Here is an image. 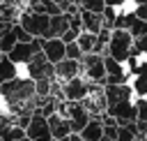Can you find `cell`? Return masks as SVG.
<instances>
[{
  "label": "cell",
  "instance_id": "obj_24",
  "mask_svg": "<svg viewBox=\"0 0 147 141\" xmlns=\"http://www.w3.org/2000/svg\"><path fill=\"white\" fill-rule=\"evenodd\" d=\"M80 7L83 9H90V12H101L106 7L103 0H80Z\"/></svg>",
  "mask_w": 147,
  "mask_h": 141
},
{
  "label": "cell",
  "instance_id": "obj_19",
  "mask_svg": "<svg viewBox=\"0 0 147 141\" xmlns=\"http://www.w3.org/2000/svg\"><path fill=\"white\" fill-rule=\"evenodd\" d=\"M94 42H96V32H90V30H80V32L76 35V44L80 46V51H83V53L92 51V49H94Z\"/></svg>",
  "mask_w": 147,
  "mask_h": 141
},
{
  "label": "cell",
  "instance_id": "obj_16",
  "mask_svg": "<svg viewBox=\"0 0 147 141\" xmlns=\"http://www.w3.org/2000/svg\"><path fill=\"white\" fill-rule=\"evenodd\" d=\"M83 136V141H99L103 136V125H101V118H94L90 116V120L85 123V127L78 132Z\"/></svg>",
  "mask_w": 147,
  "mask_h": 141
},
{
  "label": "cell",
  "instance_id": "obj_29",
  "mask_svg": "<svg viewBox=\"0 0 147 141\" xmlns=\"http://www.w3.org/2000/svg\"><path fill=\"white\" fill-rule=\"evenodd\" d=\"M51 139H53V136L46 134V136H37V139H30V141H51Z\"/></svg>",
  "mask_w": 147,
  "mask_h": 141
},
{
  "label": "cell",
  "instance_id": "obj_8",
  "mask_svg": "<svg viewBox=\"0 0 147 141\" xmlns=\"http://www.w3.org/2000/svg\"><path fill=\"white\" fill-rule=\"evenodd\" d=\"M103 97H106V106L122 102V99H133V88L129 81L124 83H103Z\"/></svg>",
  "mask_w": 147,
  "mask_h": 141
},
{
  "label": "cell",
  "instance_id": "obj_28",
  "mask_svg": "<svg viewBox=\"0 0 147 141\" xmlns=\"http://www.w3.org/2000/svg\"><path fill=\"white\" fill-rule=\"evenodd\" d=\"M106 5H110V7H117V9H122L124 5H126V0H103Z\"/></svg>",
  "mask_w": 147,
  "mask_h": 141
},
{
  "label": "cell",
  "instance_id": "obj_22",
  "mask_svg": "<svg viewBox=\"0 0 147 141\" xmlns=\"http://www.w3.org/2000/svg\"><path fill=\"white\" fill-rule=\"evenodd\" d=\"M21 136H25V129L18 127V125H9V127L0 134V141H14V139H21Z\"/></svg>",
  "mask_w": 147,
  "mask_h": 141
},
{
  "label": "cell",
  "instance_id": "obj_21",
  "mask_svg": "<svg viewBox=\"0 0 147 141\" xmlns=\"http://www.w3.org/2000/svg\"><path fill=\"white\" fill-rule=\"evenodd\" d=\"M131 55L147 58V32H145V35L133 37V42H131Z\"/></svg>",
  "mask_w": 147,
  "mask_h": 141
},
{
  "label": "cell",
  "instance_id": "obj_13",
  "mask_svg": "<svg viewBox=\"0 0 147 141\" xmlns=\"http://www.w3.org/2000/svg\"><path fill=\"white\" fill-rule=\"evenodd\" d=\"M46 134H51V132H48L46 116H41V113H34V111H32L30 123L25 125V136H28V139H37V136H46Z\"/></svg>",
  "mask_w": 147,
  "mask_h": 141
},
{
  "label": "cell",
  "instance_id": "obj_11",
  "mask_svg": "<svg viewBox=\"0 0 147 141\" xmlns=\"http://www.w3.org/2000/svg\"><path fill=\"white\" fill-rule=\"evenodd\" d=\"M46 123H48V132H51L53 139H62V136H69L71 134L69 120L64 116H60L57 111H53L51 116H46Z\"/></svg>",
  "mask_w": 147,
  "mask_h": 141
},
{
  "label": "cell",
  "instance_id": "obj_12",
  "mask_svg": "<svg viewBox=\"0 0 147 141\" xmlns=\"http://www.w3.org/2000/svg\"><path fill=\"white\" fill-rule=\"evenodd\" d=\"M41 51H44V55L55 65L57 60L64 58V42H62L60 37H46V39H41Z\"/></svg>",
  "mask_w": 147,
  "mask_h": 141
},
{
  "label": "cell",
  "instance_id": "obj_17",
  "mask_svg": "<svg viewBox=\"0 0 147 141\" xmlns=\"http://www.w3.org/2000/svg\"><path fill=\"white\" fill-rule=\"evenodd\" d=\"M18 74H21V72H18V65H16L14 60H9L7 53H2V55H0V83L14 79V76H18Z\"/></svg>",
  "mask_w": 147,
  "mask_h": 141
},
{
  "label": "cell",
  "instance_id": "obj_27",
  "mask_svg": "<svg viewBox=\"0 0 147 141\" xmlns=\"http://www.w3.org/2000/svg\"><path fill=\"white\" fill-rule=\"evenodd\" d=\"M14 23H16V18H5V16H0V35H2V32H7Z\"/></svg>",
  "mask_w": 147,
  "mask_h": 141
},
{
  "label": "cell",
  "instance_id": "obj_3",
  "mask_svg": "<svg viewBox=\"0 0 147 141\" xmlns=\"http://www.w3.org/2000/svg\"><path fill=\"white\" fill-rule=\"evenodd\" d=\"M80 106H83V109H85L90 116H94V118L103 116V113H106L103 83H94V81H87V95L80 99Z\"/></svg>",
  "mask_w": 147,
  "mask_h": 141
},
{
  "label": "cell",
  "instance_id": "obj_10",
  "mask_svg": "<svg viewBox=\"0 0 147 141\" xmlns=\"http://www.w3.org/2000/svg\"><path fill=\"white\" fill-rule=\"evenodd\" d=\"M53 74L57 81H67L76 74H80V60H71V58H62L53 65Z\"/></svg>",
  "mask_w": 147,
  "mask_h": 141
},
{
  "label": "cell",
  "instance_id": "obj_2",
  "mask_svg": "<svg viewBox=\"0 0 147 141\" xmlns=\"http://www.w3.org/2000/svg\"><path fill=\"white\" fill-rule=\"evenodd\" d=\"M80 76L85 81L94 83H106V67H103V55L87 51L80 55Z\"/></svg>",
  "mask_w": 147,
  "mask_h": 141
},
{
  "label": "cell",
  "instance_id": "obj_25",
  "mask_svg": "<svg viewBox=\"0 0 147 141\" xmlns=\"http://www.w3.org/2000/svg\"><path fill=\"white\" fill-rule=\"evenodd\" d=\"M138 18H142V21H147V2H138V5H133V9H131Z\"/></svg>",
  "mask_w": 147,
  "mask_h": 141
},
{
  "label": "cell",
  "instance_id": "obj_35",
  "mask_svg": "<svg viewBox=\"0 0 147 141\" xmlns=\"http://www.w3.org/2000/svg\"><path fill=\"white\" fill-rule=\"evenodd\" d=\"M0 55H2V53H0Z\"/></svg>",
  "mask_w": 147,
  "mask_h": 141
},
{
  "label": "cell",
  "instance_id": "obj_1",
  "mask_svg": "<svg viewBox=\"0 0 147 141\" xmlns=\"http://www.w3.org/2000/svg\"><path fill=\"white\" fill-rule=\"evenodd\" d=\"M131 32L124 30V28H110V37H108V49H106V55L119 60V62H126V58L131 55Z\"/></svg>",
  "mask_w": 147,
  "mask_h": 141
},
{
  "label": "cell",
  "instance_id": "obj_33",
  "mask_svg": "<svg viewBox=\"0 0 147 141\" xmlns=\"http://www.w3.org/2000/svg\"><path fill=\"white\" fill-rule=\"evenodd\" d=\"M14 141H30L28 136H21V139H14Z\"/></svg>",
  "mask_w": 147,
  "mask_h": 141
},
{
  "label": "cell",
  "instance_id": "obj_18",
  "mask_svg": "<svg viewBox=\"0 0 147 141\" xmlns=\"http://www.w3.org/2000/svg\"><path fill=\"white\" fill-rule=\"evenodd\" d=\"M115 141H138V129H136V120L126 123V125H117V134Z\"/></svg>",
  "mask_w": 147,
  "mask_h": 141
},
{
  "label": "cell",
  "instance_id": "obj_6",
  "mask_svg": "<svg viewBox=\"0 0 147 141\" xmlns=\"http://www.w3.org/2000/svg\"><path fill=\"white\" fill-rule=\"evenodd\" d=\"M106 113H110V116L117 120V125H126V123L138 120V113H136V104H133V99H122V102L108 104V106H106Z\"/></svg>",
  "mask_w": 147,
  "mask_h": 141
},
{
  "label": "cell",
  "instance_id": "obj_20",
  "mask_svg": "<svg viewBox=\"0 0 147 141\" xmlns=\"http://www.w3.org/2000/svg\"><path fill=\"white\" fill-rule=\"evenodd\" d=\"M16 42H18V37H16V23H14L7 32H2V35H0V53H7Z\"/></svg>",
  "mask_w": 147,
  "mask_h": 141
},
{
  "label": "cell",
  "instance_id": "obj_7",
  "mask_svg": "<svg viewBox=\"0 0 147 141\" xmlns=\"http://www.w3.org/2000/svg\"><path fill=\"white\" fill-rule=\"evenodd\" d=\"M85 95H87V81H85L80 74H76V76L62 81V97H64V99L80 102Z\"/></svg>",
  "mask_w": 147,
  "mask_h": 141
},
{
  "label": "cell",
  "instance_id": "obj_26",
  "mask_svg": "<svg viewBox=\"0 0 147 141\" xmlns=\"http://www.w3.org/2000/svg\"><path fill=\"white\" fill-rule=\"evenodd\" d=\"M76 35H78V30H74V28H67V30L60 35V39L67 44V42H74V39H76Z\"/></svg>",
  "mask_w": 147,
  "mask_h": 141
},
{
  "label": "cell",
  "instance_id": "obj_14",
  "mask_svg": "<svg viewBox=\"0 0 147 141\" xmlns=\"http://www.w3.org/2000/svg\"><path fill=\"white\" fill-rule=\"evenodd\" d=\"M131 88L136 97H147V58L140 62L138 72L131 74Z\"/></svg>",
  "mask_w": 147,
  "mask_h": 141
},
{
  "label": "cell",
  "instance_id": "obj_31",
  "mask_svg": "<svg viewBox=\"0 0 147 141\" xmlns=\"http://www.w3.org/2000/svg\"><path fill=\"white\" fill-rule=\"evenodd\" d=\"M131 5H138V2H147V0H129Z\"/></svg>",
  "mask_w": 147,
  "mask_h": 141
},
{
  "label": "cell",
  "instance_id": "obj_15",
  "mask_svg": "<svg viewBox=\"0 0 147 141\" xmlns=\"http://www.w3.org/2000/svg\"><path fill=\"white\" fill-rule=\"evenodd\" d=\"M80 23H83V30L99 32L103 28V16H101V12H90V9L80 7Z\"/></svg>",
  "mask_w": 147,
  "mask_h": 141
},
{
  "label": "cell",
  "instance_id": "obj_23",
  "mask_svg": "<svg viewBox=\"0 0 147 141\" xmlns=\"http://www.w3.org/2000/svg\"><path fill=\"white\" fill-rule=\"evenodd\" d=\"M80 55H83V51H80V46L76 44V39L64 44V58H71V60H80Z\"/></svg>",
  "mask_w": 147,
  "mask_h": 141
},
{
  "label": "cell",
  "instance_id": "obj_30",
  "mask_svg": "<svg viewBox=\"0 0 147 141\" xmlns=\"http://www.w3.org/2000/svg\"><path fill=\"white\" fill-rule=\"evenodd\" d=\"M99 141H115V139H110V136H106V134H103V136H101Z\"/></svg>",
  "mask_w": 147,
  "mask_h": 141
},
{
  "label": "cell",
  "instance_id": "obj_4",
  "mask_svg": "<svg viewBox=\"0 0 147 141\" xmlns=\"http://www.w3.org/2000/svg\"><path fill=\"white\" fill-rule=\"evenodd\" d=\"M23 67H25V76L32 79V81H37V79H51V76H53V62L44 55L41 49H39Z\"/></svg>",
  "mask_w": 147,
  "mask_h": 141
},
{
  "label": "cell",
  "instance_id": "obj_34",
  "mask_svg": "<svg viewBox=\"0 0 147 141\" xmlns=\"http://www.w3.org/2000/svg\"><path fill=\"white\" fill-rule=\"evenodd\" d=\"M53 2H60V0H53Z\"/></svg>",
  "mask_w": 147,
  "mask_h": 141
},
{
  "label": "cell",
  "instance_id": "obj_32",
  "mask_svg": "<svg viewBox=\"0 0 147 141\" xmlns=\"http://www.w3.org/2000/svg\"><path fill=\"white\" fill-rule=\"evenodd\" d=\"M51 141H69V136H62V139H51Z\"/></svg>",
  "mask_w": 147,
  "mask_h": 141
},
{
  "label": "cell",
  "instance_id": "obj_9",
  "mask_svg": "<svg viewBox=\"0 0 147 141\" xmlns=\"http://www.w3.org/2000/svg\"><path fill=\"white\" fill-rule=\"evenodd\" d=\"M103 67H106V83H124V81L131 79L124 62H119L110 55H103Z\"/></svg>",
  "mask_w": 147,
  "mask_h": 141
},
{
  "label": "cell",
  "instance_id": "obj_5",
  "mask_svg": "<svg viewBox=\"0 0 147 141\" xmlns=\"http://www.w3.org/2000/svg\"><path fill=\"white\" fill-rule=\"evenodd\" d=\"M39 49H41V37H32L30 42H16V44L7 51V55H9V60H14L18 67H23Z\"/></svg>",
  "mask_w": 147,
  "mask_h": 141
}]
</instances>
